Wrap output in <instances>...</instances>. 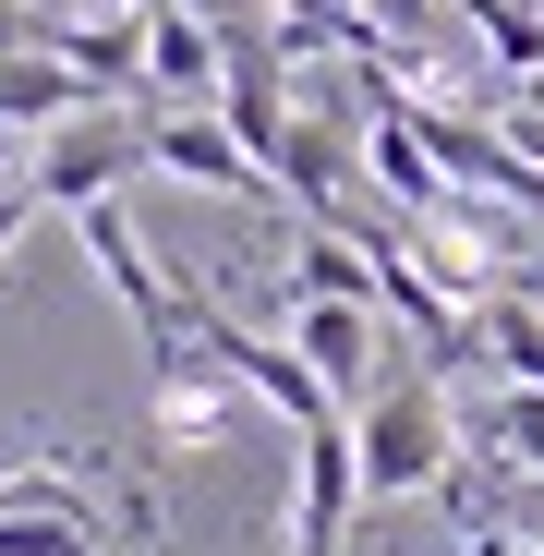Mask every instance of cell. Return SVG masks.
<instances>
[{
    "label": "cell",
    "instance_id": "cell-1",
    "mask_svg": "<svg viewBox=\"0 0 544 556\" xmlns=\"http://www.w3.org/2000/svg\"><path fill=\"white\" fill-rule=\"evenodd\" d=\"M351 472L363 496H435L447 472H460V412H447L435 376H400L351 412Z\"/></svg>",
    "mask_w": 544,
    "mask_h": 556
},
{
    "label": "cell",
    "instance_id": "cell-2",
    "mask_svg": "<svg viewBox=\"0 0 544 556\" xmlns=\"http://www.w3.org/2000/svg\"><path fill=\"white\" fill-rule=\"evenodd\" d=\"M25 169H37V206H61V218L110 206L122 181L146 169V98H85L73 122L25 134Z\"/></svg>",
    "mask_w": 544,
    "mask_h": 556
},
{
    "label": "cell",
    "instance_id": "cell-3",
    "mask_svg": "<svg viewBox=\"0 0 544 556\" xmlns=\"http://www.w3.org/2000/svg\"><path fill=\"white\" fill-rule=\"evenodd\" d=\"M146 169L194 181V194H230V206H279V181H266V169L230 146V122H206V110H157V98H146Z\"/></svg>",
    "mask_w": 544,
    "mask_h": 556
},
{
    "label": "cell",
    "instance_id": "cell-4",
    "mask_svg": "<svg viewBox=\"0 0 544 556\" xmlns=\"http://www.w3.org/2000/svg\"><path fill=\"white\" fill-rule=\"evenodd\" d=\"M230 412H242V388L218 376V363L181 339L169 363H146V435H157V459H194V447H218L230 435Z\"/></svg>",
    "mask_w": 544,
    "mask_h": 556
},
{
    "label": "cell",
    "instance_id": "cell-5",
    "mask_svg": "<svg viewBox=\"0 0 544 556\" xmlns=\"http://www.w3.org/2000/svg\"><path fill=\"white\" fill-rule=\"evenodd\" d=\"M351 508H363V472H351V412H327V424H303L291 556H339V544H351Z\"/></svg>",
    "mask_w": 544,
    "mask_h": 556
},
{
    "label": "cell",
    "instance_id": "cell-6",
    "mask_svg": "<svg viewBox=\"0 0 544 556\" xmlns=\"http://www.w3.org/2000/svg\"><path fill=\"white\" fill-rule=\"evenodd\" d=\"M218 85V25L181 13V0H146V98L157 110H206Z\"/></svg>",
    "mask_w": 544,
    "mask_h": 556
},
{
    "label": "cell",
    "instance_id": "cell-7",
    "mask_svg": "<svg viewBox=\"0 0 544 556\" xmlns=\"http://www.w3.org/2000/svg\"><path fill=\"white\" fill-rule=\"evenodd\" d=\"M291 351L327 376V400L351 412V388H363V363H376V303H291Z\"/></svg>",
    "mask_w": 544,
    "mask_h": 556
},
{
    "label": "cell",
    "instance_id": "cell-8",
    "mask_svg": "<svg viewBox=\"0 0 544 556\" xmlns=\"http://www.w3.org/2000/svg\"><path fill=\"white\" fill-rule=\"evenodd\" d=\"M291 303H376V254H363L351 230H315L291 242Z\"/></svg>",
    "mask_w": 544,
    "mask_h": 556
},
{
    "label": "cell",
    "instance_id": "cell-9",
    "mask_svg": "<svg viewBox=\"0 0 544 556\" xmlns=\"http://www.w3.org/2000/svg\"><path fill=\"white\" fill-rule=\"evenodd\" d=\"M363 157H376V181L400 194V218H423V206L447 194V169L423 157V134H412V110H400V98H388L376 122H363Z\"/></svg>",
    "mask_w": 544,
    "mask_h": 556
},
{
    "label": "cell",
    "instance_id": "cell-10",
    "mask_svg": "<svg viewBox=\"0 0 544 556\" xmlns=\"http://www.w3.org/2000/svg\"><path fill=\"white\" fill-rule=\"evenodd\" d=\"M484 435L520 459V472H544V388H496L484 400Z\"/></svg>",
    "mask_w": 544,
    "mask_h": 556
},
{
    "label": "cell",
    "instance_id": "cell-11",
    "mask_svg": "<svg viewBox=\"0 0 544 556\" xmlns=\"http://www.w3.org/2000/svg\"><path fill=\"white\" fill-rule=\"evenodd\" d=\"M61 37V13H37V0H0V61H13V49H49Z\"/></svg>",
    "mask_w": 544,
    "mask_h": 556
},
{
    "label": "cell",
    "instance_id": "cell-12",
    "mask_svg": "<svg viewBox=\"0 0 544 556\" xmlns=\"http://www.w3.org/2000/svg\"><path fill=\"white\" fill-rule=\"evenodd\" d=\"M181 13H206L218 37H266V25H254V0H181Z\"/></svg>",
    "mask_w": 544,
    "mask_h": 556
}]
</instances>
